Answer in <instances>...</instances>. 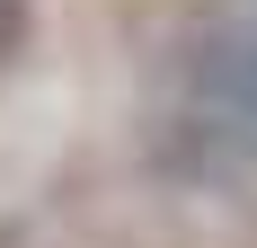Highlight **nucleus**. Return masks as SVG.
I'll use <instances>...</instances> for the list:
<instances>
[{"label": "nucleus", "instance_id": "f257e3e1", "mask_svg": "<svg viewBox=\"0 0 257 248\" xmlns=\"http://www.w3.org/2000/svg\"><path fill=\"white\" fill-rule=\"evenodd\" d=\"M186 89L213 124H257V27H222L195 45L186 62Z\"/></svg>", "mask_w": 257, "mask_h": 248}, {"label": "nucleus", "instance_id": "f03ea898", "mask_svg": "<svg viewBox=\"0 0 257 248\" xmlns=\"http://www.w3.org/2000/svg\"><path fill=\"white\" fill-rule=\"evenodd\" d=\"M18 18H27V0H0V53L18 45Z\"/></svg>", "mask_w": 257, "mask_h": 248}]
</instances>
